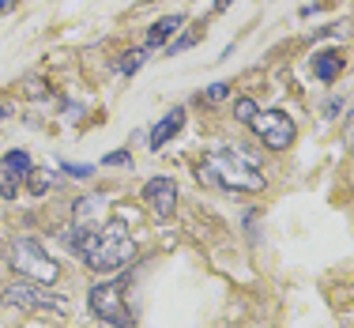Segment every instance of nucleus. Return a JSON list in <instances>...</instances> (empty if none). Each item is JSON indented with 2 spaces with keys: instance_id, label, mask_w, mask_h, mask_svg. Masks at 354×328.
I'll return each mask as SVG.
<instances>
[{
  "instance_id": "f257e3e1",
  "label": "nucleus",
  "mask_w": 354,
  "mask_h": 328,
  "mask_svg": "<svg viewBox=\"0 0 354 328\" xmlns=\"http://www.w3.org/2000/svg\"><path fill=\"white\" fill-rule=\"evenodd\" d=\"M75 249H80V257L87 260L95 272H113V268H124L136 257V242H132L129 223H124L121 215L106 219L102 226H95V230H87V234H80V238H75Z\"/></svg>"
},
{
  "instance_id": "f03ea898",
  "label": "nucleus",
  "mask_w": 354,
  "mask_h": 328,
  "mask_svg": "<svg viewBox=\"0 0 354 328\" xmlns=\"http://www.w3.org/2000/svg\"><path fill=\"white\" fill-rule=\"evenodd\" d=\"M196 178L212 189L226 192H260L264 189V174L257 170V163H249V155H241L238 147H215L196 163Z\"/></svg>"
},
{
  "instance_id": "7ed1b4c3",
  "label": "nucleus",
  "mask_w": 354,
  "mask_h": 328,
  "mask_svg": "<svg viewBox=\"0 0 354 328\" xmlns=\"http://www.w3.org/2000/svg\"><path fill=\"white\" fill-rule=\"evenodd\" d=\"M8 264H12V272H19L23 280L41 283V287L57 283V275H61V264L38 246V238H15L12 249H8Z\"/></svg>"
},
{
  "instance_id": "20e7f679",
  "label": "nucleus",
  "mask_w": 354,
  "mask_h": 328,
  "mask_svg": "<svg viewBox=\"0 0 354 328\" xmlns=\"http://www.w3.org/2000/svg\"><path fill=\"white\" fill-rule=\"evenodd\" d=\"M91 313L98 317V321L113 325V328H124L132 321L129 313V302H124V280H113V283H98V287H91Z\"/></svg>"
},
{
  "instance_id": "39448f33",
  "label": "nucleus",
  "mask_w": 354,
  "mask_h": 328,
  "mask_svg": "<svg viewBox=\"0 0 354 328\" xmlns=\"http://www.w3.org/2000/svg\"><path fill=\"white\" fill-rule=\"evenodd\" d=\"M4 306H19V309H41V313H68V306H64L61 294H49L41 283H12V287H4Z\"/></svg>"
},
{
  "instance_id": "423d86ee",
  "label": "nucleus",
  "mask_w": 354,
  "mask_h": 328,
  "mask_svg": "<svg viewBox=\"0 0 354 328\" xmlns=\"http://www.w3.org/2000/svg\"><path fill=\"white\" fill-rule=\"evenodd\" d=\"M249 125L272 151H286L294 144V136H298V132H294V121L286 113H279V109H257V117H252Z\"/></svg>"
},
{
  "instance_id": "0eeeda50",
  "label": "nucleus",
  "mask_w": 354,
  "mask_h": 328,
  "mask_svg": "<svg viewBox=\"0 0 354 328\" xmlns=\"http://www.w3.org/2000/svg\"><path fill=\"white\" fill-rule=\"evenodd\" d=\"M143 200H147V208L158 219H166V215H174V208H177V185L170 178H151L143 185Z\"/></svg>"
},
{
  "instance_id": "6e6552de",
  "label": "nucleus",
  "mask_w": 354,
  "mask_h": 328,
  "mask_svg": "<svg viewBox=\"0 0 354 328\" xmlns=\"http://www.w3.org/2000/svg\"><path fill=\"white\" fill-rule=\"evenodd\" d=\"M185 129V109L181 106H174L170 113L162 117V121L155 125V129H151V136H147V144H151V151H158L162 144H170V140L177 136V132Z\"/></svg>"
},
{
  "instance_id": "1a4fd4ad",
  "label": "nucleus",
  "mask_w": 354,
  "mask_h": 328,
  "mask_svg": "<svg viewBox=\"0 0 354 328\" xmlns=\"http://www.w3.org/2000/svg\"><path fill=\"white\" fill-rule=\"evenodd\" d=\"M339 72H343V53L339 49H320V53L313 57V75L320 83H332Z\"/></svg>"
},
{
  "instance_id": "9d476101",
  "label": "nucleus",
  "mask_w": 354,
  "mask_h": 328,
  "mask_svg": "<svg viewBox=\"0 0 354 328\" xmlns=\"http://www.w3.org/2000/svg\"><path fill=\"white\" fill-rule=\"evenodd\" d=\"M181 15H162V19L158 23H151L147 27V49H155V46H166V42H170L177 30H181Z\"/></svg>"
},
{
  "instance_id": "9b49d317",
  "label": "nucleus",
  "mask_w": 354,
  "mask_h": 328,
  "mask_svg": "<svg viewBox=\"0 0 354 328\" xmlns=\"http://www.w3.org/2000/svg\"><path fill=\"white\" fill-rule=\"evenodd\" d=\"M0 166H4V170H12L15 178H30V174H35V163H30L27 151H8Z\"/></svg>"
},
{
  "instance_id": "f8f14e48",
  "label": "nucleus",
  "mask_w": 354,
  "mask_h": 328,
  "mask_svg": "<svg viewBox=\"0 0 354 328\" xmlns=\"http://www.w3.org/2000/svg\"><path fill=\"white\" fill-rule=\"evenodd\" d=\"M147 53L151 49L143 46V49H132V53H124L121 61H117V72H124V75H136L143 69V61H147Z\"/></svg>"
},
{
  "instance_id": "ddd939ff",
  "label": "nucleus",
  "mask_w": 354,
  "mask_h": 328,
  "mask_svg": "<svg viewBox=\"0 0 354 328\" xmlns=\"http://www.w3.org/2000/svg\"><path fill=\"white\" fill-rule=\"evenodd\" d=\"M15 192H19V178H15L12 170H4V166H0V197H8V200H12Z\"/></svg>"
},
{
  "instance_id": "4468645a",
  "label": "nucleus",
  "mask_w": 354,
  "mask_h": 328,
  "mask_svg": "<svg viewBox=\"0 0 354 328\" xmlns=\"http://www.w3.org/2000/svg\"><path fill=\"white\" fill-rule=\"evenodd\" d=\"M234 117H238L241 125H249L252 117H257V102H252V98H238V102H234Z\"/></svg>"
},
{
  "instance_id": "2eb2a0df",
  "label": "nucleus",
  "mask_w": 354,
  "mask_h": 328,
  "mask_svg": "<svg viewBox=\"0 0 354 328\" xmlns=\"http://www.w3.org/2000/svg\"><path fill=\"white\" fill-rule=\"evenodd\" d=\"M226 95H230V87H226V83H212V87L204 91V98H207V102H223Z\"/></svg>"
},
{
  "instance_id": "dca6fc26",
  "label": "nucleus",
  "mask_w": 354,
  "mask_h": 328,
  "mask_svg": "<svg viewBox=\"0 0 354 328\" xmlns=\"http://www.w3.org/2000/svg\"><path fill=\"white\" fill-rule=\"evenodd\" d=\"M343 144H347V151L354 155V109L347 113V121H343Z\"/></svg>"
},
{
  "instance_id": "f3484780",
  "label": "nucleus",
  "mask_w": 354,
  "mask_h": 328,
  "mask_svg": "<svg viewBox=\"0 0 354 328\" xmlns=\"http://www.w3.org/2000/svg\"><path fill=\"white\" fill-rule=\"evenodd\" d=\"M102 163H106V166H124V163H132V158H129V147H121V151H109V155L102 158Z\"/></svg>"
},
{
  "instance_id": "a211bd4d",
  "label": "nucleus",
  "mask_w": 354,
  "mask_h": 328,
  "mask_svg": "<svg viewBox=\"0 0 354 328\" xmlns=\"http://www.w3.org/2000/svg\"><path fill=\"white\" fill-rule=\"evenodd\" d=\"M196 42H200V35H181V38H177V42H174V46H170V53H181V49H189V46H196Z\"/></svg>"
},
{
  "instance_id": "6ab92c4d",
  "label": "nucleus",
  "mask_w": 354,
  "mask_h": 328,
  "mask_svg": "<svg viewBox=\"0 0 354 328\" xmlns=\"http://www.w3.org/2000/svg\"><path fill=\"white\" fill-rule=\"evenodd\" d=\"M64 170H68V178H91V174H95V166H72V163H64Z\"/></svg>"
},
{
  "instance_id": "aec40b11",
  "label": "nucleus",
  "mask_w": 354,
  "mask_h": 328,
  "mask_svg": "<svg viewBox=\"0 0 354 328\" xmlns=\"http://www.w3.org/2000/svg\"><path fill=\"white\" fill-rule=\"evenodd\" d=\"M30 189H35V192H46V189H49V174H35V181H30Z\"/></svg>"
},
{
  "instance_id": "412c9836",
  "label": "nucleus",
  "mask_w": 354,
  "mask_h": 328,
  "mask_svg": "<svg viewBox=\"0 0 354 328\" xmlns=\"http://www.w3.org/2000/svg\"><path fill=\"white\" fill-rule=\"evenodd\" d=\"M12 8H15V0H0V15H4V12H12Z\"/></svg>"
},
{
  "instance_id": "4be33fe9",
  "label": "nucleus",
  "mask_w": 354,
  "mask_h": 328,
  "mask_svg": "<svg viewBox=\"0 0 354 328\" xmlns=\"http://www.w3.org/2000/svg\"><path fill=\"white\" fill-rule=\"evenodd\" d=\"M230 4H234V0H215V12H226Z\"/></svg>"
}]
</instances>
